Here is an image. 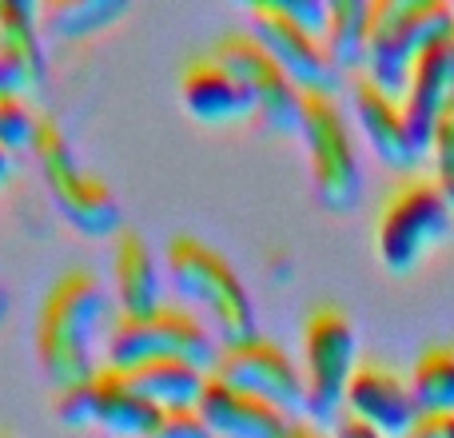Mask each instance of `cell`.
I'll list each match as a JSON object with an SVG mask.
<instances>
[{
    "instance_id": "1",
    "label": "cell",
    "mask_w": 454,
    "mask_h": 438,
    "mask_svg": "<svg viewBox=\"0 0 454 438\" xmlns=\"http://www.w3.org/2000/svg\"><path fill=\"white\" fill-rule=\"evenodd\" d=\"M112 327L108 291L92 267H68L52 279L36 315V359L52 387H72L96 375V355Z\"/></svg>"
},
{
    "instance_id": "2",
    "label": "cell",
    "mask_w": 454,
    "mask_h": 438,
    "mask_svg": "<svg viewBox=\"0 0 454 438\" xmlns=\"http://www.w3.org/2000/svg\"><path fill=\"white\" fill-rule=\"evenodd\" d=\"M168 283L176 291V303H184L192 315L215 331L220 343L255 335V303L243 287L239 271L220 247L188 231H176L164 247Z\"/></svg>"
},
{
    "instance_id": "3",
    "label": "cell",
    "mask_w": 454,
    "mask_h": 438,
    "mask_svg": "<svg viewBox=\"0 0 454 438\" xmlns=\"http://www.w3.org/2000/svg\"><path fill=\"white\" fill-rule=\"evenodd\" d=\"M454 32L450 0H371L367 56L363 76L375 80L383 92L403 96L419 52Z\"/></svg>"
},
{
    "instance_id": "4",
    "label": "cell",
    "mask_w": 454,
    "mask_h": 438,
    "mask_svg": "<svg viewBox=\"0 0 454 438\" xmlns=\"http://www.w3.org/2000/svg\"><path fill=\"white\" fill-rule=\"evenodd\" d=\"M32 156L40 164L44 188L52 196V204L60 207V215L76 227L80 235L92 239H116L124 231V207H120L116 192L100 180L96 172H88L80 164L76 148H72L68 132L60 128V120L40 112L36 124V140H32Z\"/></svg>"
},
{
    "instance_id": "5",
    "label": "cell",
    "mask_w": 454,
    "mask_h": 438,
    "mask_svg": "<svg viewBox=\"0 0 454 438\" xmlns=\"http://www.w3.org/2000/svg\"><path fill=\"white\" fill-rule=\"evenodd\" d=\"M454 231V212L434 176H403L375 215V251L391 275H407Z\"/></svg>"
},
{
    "instance_id": "6",
    "label": "cell",
    "mask_w": 454,
    "mask_h": 438,
    "mask_svg": "<svg viewBox=\"0 0 454 438\" xmlns=\"http://www.w3.org/2000/svg\"><path fill=\"white\" fill-rule=\"evenodd\" d=\"M104 367L128 371L144 359H184L192 367L212 375L215 355H220V339L200 315H192L184 303H160L148 315H116L104 335Z\"/></svg>"
},
{
    "instance_id": "7",
    "label": "cell",
    "mask_w": 454,
    "mask_h": 438,
    "mask_svg": "<svg viewBox=\"0 0 454 438\" xmlns=\"http://www.w3.org/2000/svg\"><path fill=\"white\" fill-rule=\"evenodd\" d=\"M359 367V335L339 303H315L303 319V379L307 418L315 426L343 415L347 383Z\"/></svg>"
},
{
    "instance_id": "8",
    "label": "cell",
    "mask_w": 454,
    "mask_h": 438,
    "mask_svg": "<svg viewBox=\"0 0 454 438\" xmlns=\"http://www.w3.org/2000/svg\"><path fill=\"white\" fill-rule=\"evenodd\" d=\"M299 136L311 160L315 199L327 212H351L363 196V164L355 152V136L339 96L303 92V124Z\"/></svg>"
},
{
    "instance_id": "9",
    "label": "cell",
    "mask_w": 454,
    "mask_h": 438,
    "mask_svg": "<svg viewBox=\"0 0 454 438\" xmlns=\"http://www.w3.org/2000/svg\"><path fill=\"white\" fill-rule=\"evenodd\" d=\"M212 56L255 96V108H259L255 120H263V128H271L279 136H299V124H303V92L279 68V60L259 44L255 32H243V28L220 32V40L212 44Z\"/></svg>"
},
{
    "instance_id": "10",
    "label": "cell",
    "mask_w": 454,
    "mask_h": 438,
    "mask_svg": "<svg viewBox=\"0 0 454 438\" xmlns=\"http://www.w3.org/2000/svg\"><path fill=\"white\" fill-rule=\"evenodd\" d=\"M212 375L255 395V399L271 403L291 418L307 415V379L299 371V363L275 339L259 335V331L247 339H235V343H220Z\"/></svg>"
},
{
    "instance_id": "11",
    "label": "cell",
    "mask_w": 454,
    "mask_h": 438,
    "mask_svg": "<svg viewBox=\"0 0 454 438\" xmlns=\"http://www.w3.org/2000/svg\"><path fill=\"white\" fill-rule=\"evenodd\" d=\"M247 12H251V32L259 36V44L279 60V68L295 80L299 92H319V96L343 92L347 72L331 60V52L323 48V36H311L295 20H287L275 0H259Z\"/></svg>"
},
{
    "instance_id": "12",
    "label": "cell",
    "mask_w": 454,
    "mask_h": 438,
    "mask_svg": "<svg viewBox=\"0 0 454 438\" xmlns=\"http://www.w3.org/2000/svg\"><path fill=\"white\" fill-rule=\"evenodd\" d=\"M343 411L375 426L383 438H403L423 418L415 391H411V379L383 359H359L351 383H347Z\"/></svg>"
},
{
    "instance_id": "13",
    "label": "cell",
    "mask_w": 454,
    "mask_h": 438,
    "mask_svg": "<svg viewBox=\"0 0 454 438\" xmlns=\"http://www.w3.org/2000/svg\"><path fill=\"white\" fill-rule=\"evenodd\" d=\"M347 88H351V108H355V116H359L363 136H367L371 148L379 152V160H383L387 168H395V172L411 176L419 168V160H423V152L411 140L407 116H403V100L383 92V88H379L375 80H367L363 72H355Z\"/></svg>"
},
{
    "instance_id": "14",
    "label": "cell",
    "mask_w": 454,
    "mask_h": 438,
    "mask_svg": "<svg viewBox=\"0 0 454 438\" xmlns=\"http://www.w3.org/2000/svg\"><path fill=\"white\" fill-rule=\"evenodd\" d=\"M450 36L419 52L407 88H403V96H399L403 116H407V128H411V140H415V148L423 152V156L431 152L439 116L454 100V44H450Z\"/></svg>"
},
{
    "instance_id": "15",
    "label": "cell",
    "mask_w": 454,
    "mask_h": 438,
    "mask_svg": "<svg viewBox=\"0 0 454 438\" xmlns=\"http://www.w3.org/2000/svg\"><path fill=\"white\" fill-rule=\"evenodd\" d=\"M180 100L200 124H243L259 116L255 96L212 52L192 56L180 68Z\"/></svg>"
},
{
    "instance_id": "16",
    "label": "cell",
    "mask_w": 454,
    "mask_h": 438,
    "mask_svg": "<svg viewBox=\"0 0 454 438\" xmlns=\"http://www.w3.org/2000/svg\"><path fill=\"white\" fill-rule=\"evenodd\" d=\"M196 407L215 438H283L291 423V415H283L279 407L223 383L220 375H207Z\"/></svg>"
},
{
    "instance_id": "17",
    "label": "cell",
    "mask_w": 454,
    "mask_h": 438,
    "mask_svg": "<svg viewBox=\"0 0 454 438\" xmlns=\"http://www.w3.org/2000/svg\"><path fill=\"white\" fill-rule=\"evenodd\" d=\"M112 287L120 299V315H148L164 303L160 259L136 227H124L112 239Z\"/></svg>"
},
{
    "instance_id": "18",
    "label": "cell",
    "mask_w": 454,
    "mask_h": 438,
    "mask_svg": "<svg viewBox=\"0 0 454 438\" xmlns=\"http://www.w3.org/2000/svg\"><path fill=\"white\" fill-rule=\"evenodd\" d=\"M92 395H96V426H104L116 438H148L156 431L160 415H164L156 403H148L128 383L124 371L104 367V363L92 375Z\"/></svg>"
},
{
    "instance_id": "19",
    "label": "cell",
    "mask_w": 454,
    "mask_h": 438,
    "mask_svg": "<svg viewBox=\"0 0 454 438\" xmlns=\"http://www.w3.org/2000/svg\"><path fill=\"white\" fill-rule=\"evenodd\" d=\"M0 52L20 72L24 92L36 96L44 88L48 60H44V40H40L36 4L32 0H0Z\"/></svg>"
},
{
    "instance_id": "20",
    "label": "cell",
    "mask_w": 454,
    "mask_h": 438,
    "mask_svg": "<svg viewBox=\"0 0 454 438\" xmlns=\"http://www.w3.org/2000/svg\"><path fill=\"white\" fill-rule=\"evenodd\" d=\"M128 383L144 395L148 403H156L160 411H172V407H196L200 395H204V383H207V371L192 367L184 359H144L136 367L124 371Z\"/></svg>"
},
{
    "instance_id": "21",
    "label": "cell",
    "mask_w": 454,
    "mask_h": 438,
    "mask_svg": "<svg viewBox=\"0 0 454 438\" xmlns=\"http://www.w3.org/2000/svg\"><path fill=\"white\" fill-rule=\"evenodd\" d=\"M128 8V0H44L36 4V24L56 40H88L124 20Z\"/></svg>"
},
{
    "instance_id": "22",
    "label": "cell",
    "mask_w": 454,
    "mask_h": 438,
    "mask_svg": "<svg viewBox=\"0 0 454 438\" xmlns=\"http://www.w3.org/2000/svg\"><path fill=\"white\" fill-rule=\"evenodd\" d=\"M367 24H371V0H327V32L323 48L343 72H363L367 56Z\"/></svg>"
},
{
    "instance_id": "23",
    "label": "cell",
    "mask_w": 454,
    "mask_h": 438,
    "mask_svg": "<svg viewBox=\"0 0 454 438\" xmlns=\"http://www.w3.org/2000/svg\"><path fill=\"white\" fill-rule=\"evenodd\" d=\"M407 379L423 415H454V343L423 347Z\"/></svg>"
},
{
    "instance_id": "24",
    "label": "cell",
    "mask_w": 454,
    "mask_h": 438,
    "mask_svg": "<svg viewBox=\"0 0 454 438\" xmlns=\"http://www.w3.org/2000/svg\"><path fill=\"white\" fill-rule=\"evenodd\" d=\"M36 124H40V112L24 96H0V148L4 152L32 148Z\"/></svg>"
},
{
    "instance_id": "25",
    "label": "cell",
    "mask_w": 454,
    "mask_h": 438,
    "mask_svg": "<svg viewBox=\"0 0 454 438\" xmlns=\"http://www.w3.org/2000/svg\"><path fill=\"white\" fill-rule=\"evenodd\" d=\"M52 415L60 426H92L96 423V395H92V379L72 387H52Z\"/></svg>"
},
{
    "instance_id": "26",
    "label": "cell",
    "mask_w": 454,
    "mask_h": 438,
    "mask_svg": "<svg viewBox=\"0 0 454 438\" xmlns=\"http://www.w3.org/2000/svg\"><path fill=\"white\" fill-rule=\"evenodd\" d=\"M431 160H434V184H439V192L447 196L454 212V100L439 116V128H434V140H431Z\"/></svg>"
},
{
    "instance_id": "27",
    "label": "cell",
    "mask_w": 454,
    "mask_h": 438,
    "mask_svg": "<svg viewBox=\"0 0 454 438\" xmlns=\"http://www.w3.org/2000/svg\"><path fill=\"white\" fill-rule=\"evenodd\" d=\"M148 438H215V434H212V426L204 423L200 407H172L160 415L156 431Z\"/></svg>"
},
{
    "instance_id": "28",
    "label": "cell",
    "mask_w": 454,
    "mask_h": 438,
    "mask_svg": "<svg viewBox=\"0 0 454 438\" xmlns=\"http://www.w3.org/2000/svg\"><path fill=\"white\" fill-rule=\"evenodd\" d=\"M279 12L287 20H295L299 28H307L311 36H323L327 32V0H275Z\"/></svg>"
},
{
    "instance_id": "29",
    "label": "cell",
    "mask_w": 454,
    "mask_h": 438,
    "mask_svg": "<svg viewBox=\"0 0 454 438\" xmlns=\"http://www.w3.org/2000/svg\"><path fill=\"white\" fill-rule=\"evenodd\" d=\"M403 438H454V415H423Z\"/></svg>"
},
{
    "instance_id": "30",
    "label": "cell",
    "mask_w": 454,
    "mask_h": 438,
    "mask_svg": "<svg viewBox=\"0 0 454 438\" xmlns=\"http://www.w3.org/2000/svg\"><path fill=\"white\" fill-rule=\"evenodd\" d=\"M335 438H383V434H379L375 426H367L363 418H355L343 411V415L335 418Z\"/></svg>"
},
{
    "instance_id": "31",
    "label": "cell",
    "mask_w": 454,
    "mask_h": 438,
    "mask_svg": "<svg viewBox=\"0 0 454 438\" xmlns=\"http://www.w3.org/2000/svg\"><path fill=\"white\" fill-rule=\"evenodd\" d=\"M0 96H24V100H28V92H24V80H20V72H16L12 64L4 60V52H0Z\"/></svg>"
},
{
    "instance_id": "32",
    "label": "cell",
    "mask_w": 454,
    "mask_h": 438,
    "mask_svg": "<svg viewBox=\"0 0 454 438\" xmlns=\"http://www.w3.org/2000/svg\"><path fill=\"white\" fill-rule=\"evenodd\" d=\"M283 438H331V434H323L311 418H291L287 431H283Z\"/></svg>"
},
{
    "instance_id": "33",
    "label": "cell",
    "mask_w": 454,
    "mask_h": 438,
    "mask_svg": "<svg viewBox=\"0 0 454 438\" xmlns=\"http://www.w3.org/2000/svg\"><path fill=\"white\" fill-rule=\"evenodd\" d=\"M12 164H16V160H12V152H4V148H0V188H4V184H8V176H12Z\"/></svg>"
},
{
    "instance_id": "34",
    "label": "cell",
    "mask_w": 454,
    "mask_h": 438,
    "mask_svg": "<svg viewBox=\"0 0 454 438\" xmlns=\"http://www.w3.org/2000/svg\"><path fill=\"white\" fill-rule=\"evenodd\" d=\"M8 307H12V291H8V283L0 279V323L8 319Z\"/></svg>"
},
{
    "instance_id": "35",
    "label": "cell",
    "mask_w": 454,
    "mask_h": 438,
    "mask_svg": "<svg viewBox=\"0 0 454 438\" xmlns=\"http://www.w3.org/2000/svg\"><path fill=\"white\" fill-rule=\"evenodd\" d=\"M450 44H454V36H450Z\"/></svg>"
},
{
    "instance_id": "36",
    "label": "cell",
    "mask_w": 454,
    "mask_h": 438,
    "mask_svg": "<svg viewBox=\"0 0 454 438\" xmlns=\"http://www.w3.org/2000/svg\"><path fill=\"white\" fill-rule=\"evenodd\" d=\"M0 438H8V434H0Z\"/></svg>"
}]
</instances>
